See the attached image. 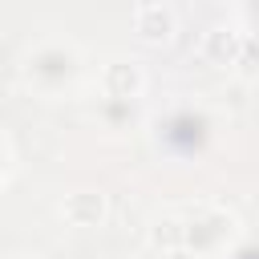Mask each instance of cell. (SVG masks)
I'll list each match as a JSON object with an SVG mask.
<instances>
[{
  "label": "cell",
  "mask_w": 259,
  "mask_h": 259,
  "mask_svg": "<svg viewBox=\"0 0 259 259\" xmlns=\"http://www.w3.org/2000/svg\"><path fill=\"white\" fill-rule=\"evenodd\" d=\"M81 73V53L77 45L69 40H40L36 49L24 53L20 61V77L28 89H40V93H61L77 81Z\"/></svg>",
  "instance_id": "1"
},
{
  "label": "cell",
  "mask_w": 259,
  "mask_h": 259,
  "mask_svg": "<svg viewBox=\"0 0 259 259\" xmlns=\"http://www.w3.org/2000/svg\"><path fill=\"white\" fill-rule=\"evenodd\" d=\"M235 239V219L219 206H194L186 214V247H194L198 255L202 251H214L223 243Z\"/></svg>",
  "instance_id": "2"
},
{
  "label": "cell",
  "mask_w": 259,
  "mask_h": 259,
  "mask_svg": "<svg viewBox=\"0 0 259 259\" xmlns=\"http://www.w3.org/2000/svg\"><path fill=\"white\" fill-rule=\"evenodd\" d=\"M109 214V202L101 190H73L61 198V219L69 227H101Z\"/></svg>",
  "instance_id": "3"
},
{
  "label": "cell",
  "mask_w": 259,
  "mask_h": 259,
  "mask_svg": "<svg viewBox=\"0 0 259 259\" xmlns=\"http://www.w3.org/2000/svg\"><path fill=\"white\" fill-rule=\"evenodd\" d=\"M134 32L146 40V45H166L174 36V12L162 4V0H146L138 4L134 12Z\"/></svg>",
  "instance_id": "4"
},
{
  "label": "cell",
  "mask_w": 259,
  "mask_h": 259,
  "mask_svg": "<svg viewBox=\"0 0 259 259\" xmlns=\"http://www.w3.org/2000/svg\"><path fill=\"white\" fill-rule=\"evenodd\" d=\"M142 85H146V77H142L138 61H109V65L101 69V89H105V97L130 101V97L142 93Z\"/></svg>",
  "instance_id": "5"
},
{
  "label": "cell",
  "mask_w": 259,
  "mask_h": 259,
  "mask_svg": "<svg viewBox=\"0 0 259 259\" xmlns=\"http://www.w3.org/2000/svg\"><path fill=\"white\" fill-rule=\"evenodd\" d=\"M239 53H243V40H239L235 28H210V32L202 36V57H206L210 65H235Z\"/></svg>",
  "instance_id": "6"
},
{
  "label": "cell",
  "mask_w": 259,
  "mask_h": 259,
  "mask_svg": "<svg viewBox=\"0 0 259 259\" xmlns=\"http://www.w3.org/2000/svg\"><path fill=\"white\" fill-rule=\"evenodd\" d=\"M150 239H154V247H166V251H170V247H182V243H186V223L174 219V214H170V219H158V223L150 227Z\"/></svg>",
  "instance_id": "7"
},
{
  "label": "cell",
  "mask_w": 259,
  "mask_h": 259,
  "mask_svg": "<svg viewBox=\"0 0 259 259\" xmlns=\"http://www.w3.org/2000/svg\"><path fill=\"white\" fill-rule=\"evenodd\" d=\"M0 146H4V182H12V174H16V146H12V134H0Z\"/></svg>",
  "instance_id": "8"
},
{
  "label": "cell",
  "mask_w": 259,
  "mask_h": 259,
  "mask_svg": "<svg viewBox=\"0 0 259 259\" xmlns=\"http://www.w3.org/2000/svg\"><path fill=\"white\" fill-rule=\"evenodd\" d=\"M162 259H198V251H194V247H186V243H182V247H170V251H166V255H162Z\"/></svg>",
  "instance_id": "9"
},
{
  "label": "cell",
  "mask_w": 259,
  "mask_h": 259,
  "mask_svg": "<svg viewBox=\"0 0 259 259\" xmlns=\"http://www.w3.org/2000/svg\"><path fill=\"white\" fill-rule=\"evenodd\" d=\"M12 259H49V255H40V251H20V255H12Z\"/></svg>",
  "instance_id": "10"
}]
</instances>
